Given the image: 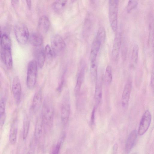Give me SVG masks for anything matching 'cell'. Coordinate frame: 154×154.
<instances>
[{"mask_svg": "<svg viewBox=\"0 0 154 154\" xmlns=\"http://www.w3.org/2000/svg\"><path fill=\"white\" fill-rule=\"evenodd\" d=\"M132 87V82L130 80H129L125 86L122 94L121 104L123 107H126L128 105Z\"/></svg>", "mask_w": 154, "mask_h": 154, "instance_id": "10", "label": "cell"}, {"mask_svg": "<svg viewBox=\"0 0 154 154\" xmlns=\"http://www.w3.org/2000/svg\"><path fill=\"white\" fill-rule=\"evenodd\" d=\"M138 4V2L136 0H129L127 6V12L128 13L131 12L137 7Z\"/></svg>", "mask_w": 154, "mask_h": 154, "instance_id": "32", "label": "cell"}, {"mask_svg": "<svg viewBox=\"0 0 154 154\" xmlns=\"http://www.w3.org/2000/svg\"><path fill=\"white\" fill-rule=\"evenodd\" d=\"M151 115L148 110H146L143 115L139 123L137 134L140 136L144 134L148 129L151 121Z\"/></svg>", "mask_w": 154, "mask_h": 154, "instance_id": "7", "label": "cell"}, {"mask_svg": "<svg viewBox=\"0 0 154 154\" xmlns=\"http://www.w3.org/2000/svg\"><path fill=\"white\" fill-rule=\"evenodd\" d=\"M50 25V21L48 17L45 15L42 16L38 21V32L41 34L46 33L49 29Z\"/></svg>", "mask_w": 154, "mask_h": 154, "instance_id": "16", "label": "cell"}, {"mask_svg": "<svg viewBox=\"0 0 154 154\" xmlns=\"http://www.w3.org/2000/svg\"><path fill=\"white\" fill-rule=\"evenodd\" d=\"M5 109V100L2 97L0 99V125L1 126L4 125L6 119Z\"/></svg>", "mask_w": 154, "mask_h": 154, "instance_id": "22", "label": "cell"}, {"mask_svg": "<svg viewBox=\"0 0 154 154\" xmlns=\"http://www.w3.org/2000/svg\"><path fill=\"white\" fill-rule=\"evenodd\" d=\"M96 111V107L94 106L93 108L91 115V125L94 124L95 119V114Z\"/></svg>", "mask_w": 154, "mask_h": 154, "instance_id": "34", "label": "cell"}, {"mask_svg": "<svg viewBox=\"0 0 154 154\" xmlns=\"http://www.w3.org/2000/svg\"><path fill=\"white\" fill-rule=\"evenodd\" d=\"M45 58L48 60H51L52 59L54 55L51 47L48 45H47L44 49Z\"/></svg>", "mask_w": 154, "mask_h": 154, "instance_id": "30", "label": "cell"}, {"mask_svg": "<svg viewBox=\"0 0 154 154\" xmlns=\"http://www.w3.org/2000/svg\"><path fill=\"white\" fill-rule=\"evenodd\" d=\"M112 68L110 65L107 66L105 72V79L106 82L108 84H110L112 80Z\"/></svg>", "mask_w": 154, "mask_h": 154, "instance_id": "28", "label": "cell"}, {"mask_svg": "<svg viewBox=\"0 0 154 154\" xmlns=\"http://www.w3.org/2000/svg\"><path fill=\"white\" fill-rule=\"evenodd\" d=\"M14 32L18 42L22 44L27 43L29 39V34L28 29L24 23L19 22L14 26Z\"/></svg>", "mask_w": 154, "mask_h": 154, "instance_id": "5", "label": "cell"}, {"mask_svg": "<svg viewBox=\"0 0 154 154\" xmlns=\"http://www.w3.org/2000/svg\"><path fill=\"white\" fill-rule=\"evenodd\" d=\"M153 23L150 22L149 25V36L148 44L149 45H153Z\"/></svg>", "mask_w": 154, "mask_h": 154, "instance_id": "31", "label": "cell"}, {"mask_svg": "<svg viewBox=\"0 0 154 154\" xmlns=\"http://www.w3.org/2000/svg\"><path fill=\"white\" fill-rule=\"evenodd\" d=\"M90 73L92 81H96L97 77V66L96 61L90 62Z\"/></svg>", "mask_w": 154, "mask_h": 154, "instance_id": "23", "label": "cell"}, {"mask_svg": "<svg viewBox=\"0 0 154 154\" xmlns=\"http://www.w3.org/2000/svg\"><path fill=\"white\" fill-rule=\"evenodd\" d=\"M34 149L32 147L30 149L27 154H34Z\"/></svg>", "mask_w": 154, "mask_h": 154, "instance_id": "36", "label": "cell"}, {"mask_svg": "<svg viewBox=\"0 0 154 154\" xmlns=\"http://www.w3.org/2000/svg\"><path fill=\"white\" fill-rule=\"evenodd\" d=\"M137 132L134 130L132 131L127 140L125 148V152L129 153L134 146L137 138Z\"/></svg>", "mask_w": 154, "mask_h": 154, "instance_id": "14", "label": "cell"}, {"mask_svg": "<svg viewBox=\"0 0 154 154\" xmlns=\"http://www.w3.org/2000/svg\"><path fill=\"white\" fill-rule=\"evenodd\" d=\"M42 88L39 89L35 93L32 100L31 109L34 113L39 110L42 102Z\"/></svg>", "mask_w": 154, "mask_h": 154, "instance_id": "12", "label": "cell"}, {"mask_svg": "<svg viewBox=\"0 0 154 154\" xmlns=\"http://www.w3.org/2000/svg\"><path fill=\"white\" fill-rule=\"evenodd\" d=\"M1 48H11V42L9 37L6 34L2 35L0 40Z\"/></svg>", "mask_w": 154, "mask_h": 154, "instance_id": "25", "label": "cell"}, {"mask_svg": "<svg viewBox=\"0 0 154 154\" xmlns=\"http://www.w3.org/2000/svg\"><path fill=\"white\" fill-rule=\"evenodd\" d=\"M64 136H62L60 138L59 141L57 143L55 147L53 149L51 154H59L61 145L63 142L64 140Z\"/></svg>", "mask_w": 154, "mask_h": 154, "instance_id": "33", "label": "cell"}, {"mask_svg": "<svg viewBox=\"0 0 154 154\" xmlns=\"http://www.w3.org/2000/svg\"><path fill=\"white\" fill-rule=\"evenodd\" d=\"M138 45L137 44H135L133 47L132 53L131 56V60L134 64L137 63L139 51Z\"/></svg>", "mask_w": 154, "mask_h": 154, "instance_id": "26", "label": "cell"}, {"mask_svg": "<svg viewBox=\"0 0 154 154\" xmlns=\"http://www.w3.org/2000/svg\"><path fill=\"white\" fill-rule=\"evenodd\" d=\"M29 39L31 44L35 47L41 46L43 39L41 34L39 32H34L29 35Z\"/></svg>", "mask_w": 154, "mask_h": 154, "instance_id": "19", "label": "cell"}, {"mask_svg": "<svg viewBox=\"0 0 154 154\" xmlns=\"http://www.w3.org/2000/svg\"><path fill=\"white\" fill-rule=\"evenodd\" d=\"M102 43L95 38L92 42L90 52V62L96 61V58Z\"/></svg>", "mask_w": 154, "mask_h": 154, "instance_id": "17", "label": "cell"}, {"mask_svg": "<svg viewBox=\"0 0 154 154\" xmlns=\"http://www.w3.org/2000/svg\"><path fill=\"white\" fill-rule=\"evenodd\" d=\"M43 125L42 119L40 116L37 118L35 126L34 137L36 141L38 140L41 136Z\"/></svg>", "mask_w": 154, "mask_h": 154, "instance_id": "21", "label": "cell"}, {"mask_svg": "<svg viewBox=\"0 0 154 154\" xmlns=\"http://www.w3.org/2000/svg\"><path fill=\"white\" fill-rule=\"evenodd\" d=\"M106 37L105 29L103 27H100L98 29L95 38L100 41L103 44L104 42Z\"/></svg>", "mask_w": 154, "mask_h": 154, "instance_id": "27", "label": "cell"}, {"mask_svg": "<svg viewBox=\"0 0 154 154\" xmlns=\"http://www.w3.org/2000/svg\"><path fill=\"white\" fill-rule=\"evenodd\" d=\"M26 2L29 8V9H30L31 6V1L27 0L26 1Z\"/></svg>", "mask_w": 154, "mask_h": 154, "instance_id": "37", "label": "cell"}, {"mask_svg": "<svg viewBox=\"0 0 154 154\" xmlns=\"http://www.w3.org/2000/svg\"><path fill=\"white\" fill-rule=\"evenodd\" d=\"M51 48L54 55H58L62 53L66 47L65 43L59 35L56 34L51 39Z\"/></svg>", "mask_w": 154, "mask_h": 154, "instance_id": "6", "label": "cell"}, {"mask_svg": "<svg viewBox=\"0 0 154 154\" xmlns=\"http://www.w3.org/2000/svg\"><path fill=\"white\" fill-rule=\"evenodd\" d=\"M71 111L70 96L68 91L63 95L61 108V118L63 124L65 125L69 119Z\"/></svg>", "mask_w": 154, "mask_h": 154, "instance_id": "4", "label": "cell"}, {"mask_svg": "<svg viewBox=\"0 0 154 154\" xmlns=\"http://www.w3.org/2000/svg\"><path fill=\"white\" fill-rule=\"evenodd\" d=\"M1 55L6 67L9 69H11L13 66L11 48H1Z\"/></svg>", "mask_w": 154, "mask_h": 154, "instance_id": "11", "label": "cell"}, {"mask_svg": "<svg viewBox=\"0 0 154 154\" xmlns=\"http://www.w3.org/2000/svg\"><path fill=\"white\" fill-rule=\"evenodd\" d=\"M17 127V121L15 120L11 126L9 134V141L12 144H14L16 142Z\"/></svg>", "mask_w": 154, "mask_h": 154, "instance_id": "20", "label": "cell"}, {"mask_svg": "<svg viewBox=\"0 0 154 154\" xmlns=\"http://www.w3.org/2000/svg\"><path fill=\"white\" fill-rule=\"evenodd\" d=\"M132 154H137V153H133Z\"/></svg>", "mask_w": 154, "mask_h": 154, "instance_id": "40", "label": "cell"}, {"mask_svg": "<svg viewBox=\"0 0 154 154\" xmlns=\"http://www.w3.org/2000/svg\"><path fill=\"white\" fill-rule=\"evenodd\" d=\"M30 125L29 120L27 116L24 119L23 124V138L25 139L26 138L29 131Z\"/></svg>", "mask_w": 154, "mask_h": 154, "instance_id": "29", "label": "cell"}, {"mask_svg": "<svg viewBox=\"0 0 154 154\" xmlns=\"http://www.w3.org/2000/svg\"><path fill=\"white\" fill-rule=\"evenodd\" d=\"M67 3L66 0L56 1L53 4L54 9L56 11L59 12L64 8Z\"/></svg>", "mask_w": 154, "mask_h": 154, "instance_id": "24", "label": "cell"}, {"mask_svg": "<svg viewBox=\"0 0 154 154\" xmlns=\"http://www.w3.org/2000/svg\"><path fill=\"white\" fill-rule=\"evenodd\" d=\"M18 1H17V0H16V1L13 0V1H11L12 3V5H15L17 4V3H18Z\"/></svg>", "mask_w": 154, "mask_h": 154, "instance_id": "38", "label": "cell"}, {"mask_svg": "<svg viewBox=\"0 0 154 154\" xmlns=\"http://www.w3.org/2000/svg\"><path fill=\"white\" fill-rule=\"evenodd\" d=\"M151 87H152V88H153V86H154V75L153 74H152L151 76Z\"/></svg>", "mask_w": 154, "mask_h": 154, "instance_id": "35", "label": "cell"}, {"mask_svg": "<svg viewBox=\"0 0 154 154\" xmlns=\"http://www.w3.org/2000/svg\"><path fill=\"white\" fill-rule=\"evenodd\" d=\"M121 35L120 33L116 34L115 38L112 52V56L113 60H116L119 56L121 43Z\"/></svg>", "mask_w": 154, "mask_h": 154, "instance_id": "15", "label": "cell"}, {"mask_svg": "<svg viewBox=\"0 0 154 154\" xmlns=\"http://www.w3.org/2000/svg\"><path fill=\"white\" fill-rule=\"evenodd\" d=\"M2 30L1 28V26H0V41L1 39V38L2 37Z\"/></svg>", "mask_w": 154, "mask_h": 154, "instance_id": "39", "label": "cell"}, {"mask_svg": "<svg viewBox=\"0 0 154 154\" xmlns=\"http://www.w3.org/2000/svg\"><path fill=\"white\" fill-rule=\"evenodd\" d=\"M12 91L15 101L17 104L18 105L21 100L22 88L20 79L18 76L15 77L13 79Z\"/></svg>", "mask_w": 154, "mask_h": 154, "instance_id": "8", "label": "cell"}, {"mask_svg": "<svg viewBox=\"0 0 154 154\" xmlns=\"http://www.w3.org/2000/svg\"><path fill=\"white\" fill-rule=\"evenodd\" d=\"M34 54L38 65L40 68H42L46 59L44 48L41 46L36 47L34 51Z\"/></svg>", "mask_w": 154, "mask_h": 154, "instance_id": "13", "label": "cell"}, {"mask_svg": "<svg viewBox=\"0 0 154 154\" xmlns=\"http://www.w3.org/2000/svg\"><path fill=\"white\" fill-rule=\"evenodd\" d=\"M85 64L82 63L80 66L75 87L74 91L76 97L80 94L81 88L85 78Z\"/></svg>", "mask_w": 154, "mask_h": 154, "instance_id": "9", "label": "cell"}, {"mask_svg": "<svg viewBox=\"0 0 154 154\" xmlns=\"http://www.w3.org/2000/svg\"><path fill=\"white\" fill-rule=\"evenodd\" d=\"M38 64L35 60H32L29 63L27 69L26 83L27 87L33 89L36 83L38 72Z\"/></svg>", "mask_w": 154, "mask_h": 154, "instance_id": "2", "label": "cell"}, {"mask_svg": "<svg viewBox=\"0 0 154 154\" xmlns=\"http://www.w3.org/2000/svg\"><path fill=\"white\" fill-rule=\"evenodd\" d=\"M54 116L52 102L49 97H46L43 103L41 115L43 125L48 128H51L53 124Z\"/></svg>", "mask_w": 154, "mask_h": 154, "instance_id": "1", "label": "cell"}, {"mask_svg": "<svg viewBox=\"0 0 154 154\" xmlns=\"http://www.w3.org/2000/svg\"><path fill=\"white\" fill-rule=\"evenodd\" d=\"M109 18L110 24L113 31L116 32L118 26L119 1L109 0Z\"/></svg>", "mask_w": 154, "mask_h": 154, "instance_id": "3", "label": "cell"}, {"mask_svg": "<svg viewBox=\"0 0 154 154\" xmlns=\"http://www.w3.org/2000/svg\"><path fill=\"white\" fill-rule=\"evenodd\" d=\"M96 85L94 93V99L97 105L99 104L102 99V88L101 79L97 78L95 81Z\"/></svg>", "mask_w": 154, "mask_h": 154, "instance_id": "18", "label": "cell"}]
</instances>
